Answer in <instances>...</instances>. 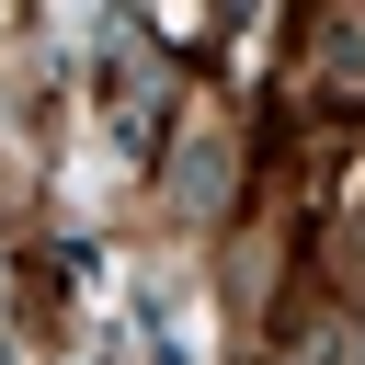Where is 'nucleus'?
Instances as JSON below:
<instances>
[{
  "label": "nucleus",
  "mask_w": 365,
  "mask_h": 365,
  "mask_svg": "<svg viewBox=\"0 0 365 365\" xmlns=\"http://www.w3.org/2000/svg\"><path fill=\"white\" fill-rule=\"evenodd\" d=\"M171 182H182V205H194V217H205V205H217V194H228V137H205V125H194V148H182V160H171Z\"/></svg>",
  "instance_id": "obj_1"
}]
</instances>
